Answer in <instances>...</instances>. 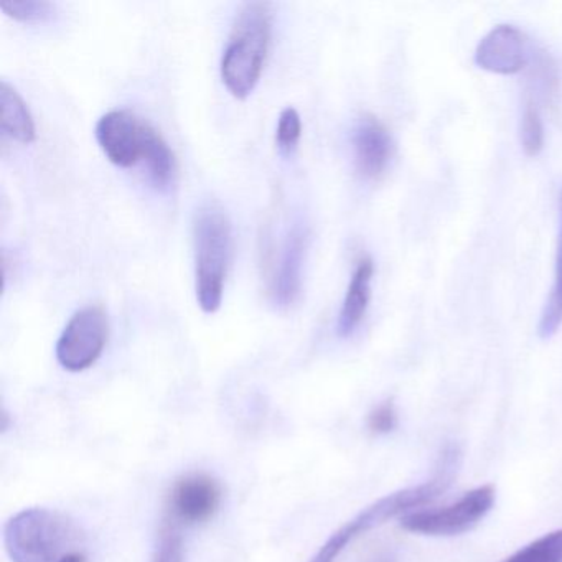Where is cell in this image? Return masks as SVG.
Returning <instances> with one entry per match:
<instances>
[{
	"mask_svg": "<svg viewBox=\"0 0 562 562\" xmlns=\"http://www.w3.org/2000/svg\"><path fill=\"white\" fill-rule=\"evenodd\" d=\"M0 130L19 143L35 139V123L27 104L8 81L0 83Z\"/></svg>",
	"mask_w": 562,
	"mask_h": 562,
	"instance_id": "12",
	"label": "cell"
},
{
	"mask_svg": "<svg viewBox=\"0 0 562 562\" xmlns=\"http://www.w3.org/2000/svg\"><path fill=\"white\" fill-rule=\"evenodd\" d=\"M222 499V485L213 476L189 473L173 483L167 508L173 525H200L216 515Z\"/></svg>",
	"mask_w": 562,
	"mask_h": 562,
	"instance_id": "7",
	"label": "cell"
},
{
	"mask_svg": "<svg viewBox=\"0 0 562 562\" xmlns=\"http://www.w3.org/2000/svg\"><path fill=\"white\" fill-rule=\"evenodd\" d=\"M110 322L100 305H88L68 322L57 341L58 363L71 373L88 370L100 360L108 344Z\"/></svg>",
	"mask_w": 562,
	"mask_h": 562,
	"instance_id": "6",
	"label": "cell"
},
{
	"mask_svg": "<svg viewBox=\"0 0 562 562\" xmlns=\"http://www.w3.org/2000/svg\"><path fill=\"white\" fill-rule=\"evenodd\" d=\"M378 522L374 521L373 515L370 509H363L357 518L348 521L347 525L341 526L338 531H335L327 541L324 542L317 554L308 562H335L338 555L347 549V546L353 541L358 536L370 529L376 528Z\"/></svg>",
	"mask_w": 562,
	"mask_h": 562,
	"instance_id": "14",
	"label": "cell"
},
{
	"mask_svg": "<svg viewBox=\"0 0 562 562\" xmlns=\"http://www.w3.org/2000/svg\"><path fill=\"white\" fill-rule=\"evenodd\" d=\"M351 150L357 172L363 179L376 180L386 172L393 159V137L373 114H361L351 130Z\"/></svg>",
	"mask_w": 562,
	"mask_h": 562,
	"instance_id": "9",
	"label": "cell"
},
{
	"mask_svg": "<svg viewBox=\"0 0 562 562\" xmlns=\"http://www.w3.org/2000/svg\"><path fill=\"white\" fill-rule=\"evenodd\" d=\"M397 427V411L394 406L393 401H384V403L378 404L370 416H368V429L378 436L383 434L393 432Z\"/></svg>",
	"mask_w": 562,
	"mask_h": 562,
	"instance_id": "20",
	"label": "cell"
},
{
	"mask_svg": "<svg viewBox=\"0 0 562 562\" xmlns=\"http://www.w3.org/2000/svg\"><path fill=\"white\" fill-rule=\"evenodd\" d=\"M531 60V47L525 32L515 25L502 24L493 27L476 45L473 61L480 70L488 74H519Z\"/></svg>",
	"mask_w": 562,
	"mask_h": 562,
	"instance_id": "8",
	"label": "cell"
},
{
	"mask_svg": "<svg viewBox=\"0 0 562 562\" xmlns=\"http://www.w3.org/2000/svg\"><path fill=\"white\" fill-rule=\"evenodd\" d=\"M521 146L526 156L536 157L544 146V126L541 113L532 103L526 104L521 120Z\"/></svg>",
	"mask_w": 562,
	"mask_h": 562,
	"instance_id": "17",
	"label": "cell"
},
{
	"mask_svg": "<svg viewBox=\"0 0 562 562\" xmlns=\"http://www.w3.org/2000/svg\"><path fill=\"white\" fill-rule=\"evenodd\" d=\"M305 251H307V229L295 225L288 233L279 255L274 279H272V299L278 307H291L301 295Z\"/></svg>",
	"mask_w": 562,
	"mask_h": 562,
	"instance_id": "10",
	"label": "cell"
},
{
	"mask_svg": "<svg viewBox=\"0 0 562 562\" xmlns=\"http://www.w3.org/2000/svg\"><path fill=\"white\" fill-rule=\"evenodd\" d=\"M368 562H396V558L391 552L384 551L378 552L373 558L368 559Z\"/></svg>",
	"mask_w": 562,
	"mask_h": 562,
	"instance_id": "22",
	"label": "cell"
},
{
	"mask_svg": "<svg viewBox=\"0 0 562 562\" xmlns=\"http://www.w3.org/2000/svg\"><path fill=\"white\" fill-rule=\"evenodd\" d=\"M271 8L265 2H246L239 9L222 58V80L229 93L245 100L255 91L269 42H271Z\"/></svg>",
	"mask_w": 562,
	"mask_h": 562,
	"instance_id": "2",
	"label": "cell"
},
{
	"mask_svg": "<svg viewBox=\"0 0 562 562\" xmlns=\"http://www.w3.org/2000/svg\"><path fill=\"white\" fill-rule=\"evenodd\" d=\"M374 266L370 258L361 259L351 276L347 295L338 314L337 331L340 337H350L367 315L371 301V281H373Z\"/></svg>",
	"mask_w": 562,
	"mask_h": 562,
	"instance_id": "11",
	"label": "cell"
},
{
	"mask_svg": "<svg viewBox=\"0 0 562 562\" xmlns=\"http://www.w3.org/2000/svg\"><path fill=\"white\" fill-rule=\"evenodd\" d=\"M0 9L19 22L25 24H41L52 19L55 5L44 0H4L0 2Z\"/></svg>",
	"mask_w": 562,
	"mask_h": 562,
	"instance_id": "16",
	"label": "cell"
},
{
	"mask_svg": "<svg viewBox=\"0 0 562 562\" xmlns=\"http://www.w3.org/2000/svg\"><path fill=\"white\" fill-rule=\"evenodd\" d=\"M301 116L294 108H285L279 116L278 131H276V144L282 154H292L297 149L301 140Z\"/></svg>",
	"mask_w": 562,
	"mask_h": 562,
	"instance_id": "18",
	"label": "cell"
},
{
	"mask_svg": "<svg viewBox=\"0 0 562 562\" xmlns=\"http://www.w3.org/2000/svg\"><path fill=\"white\" fill-rule=\"evenodd\" d=\"M80 529L61 513L27 508L9 519L4 544L12 562H60L78 551Z\"/></svg>",
	"mask_w": 562,
	"mask_h": 562,
	"instance_id": "3",
	"label": "cell"
},
{
	"mask_svg": "<svg viewBox=\"0 0 562 562\" xmlns=\"http://www.w3.org/2000/svg\"><path fill=\"white\" fill-rule=\"evenodd\" d=\"M154 562H186V546L179 528L173 522H166L160 531Z\"/></svg>",
	"mask_w": 562,
	"mask_h": 562,
	"instance_id": "19",
	"label": "cell"
},
{
	"mask_svg": "<svg viewBox=\"0 0 562 562\" xmlns=\"http://www.w3.org/2000/svg\"><path fill=\"white\" fill-rule=\"evenodd\" d=\"M97 140L114 166L144 164L150 182L167 190L176 180V156L159 131L131 111H110L97 124Z\"/></svg>",
	"mask_w": 562,
	"mask_h": 562,
	"instance_id": "1",
	"label": "cell"
},
{
	"mask_svg": "<svg viewBox=\"0 0 562 562\" xmlns=\"http://www.w3.org/2000/svg\"><path fill=\"white\" fill-rule=\"evenodd\" d=\"M562 325V189L559 192V235L558 251H555L554 284H552L551 294L542 308L541 318H539V337H554Z\"/></svg>",
	"mask_w": 562,
	"mask_h": 562,
	"instance_id": "13",
	"label": "cell"
},
{
	"mask_svg": "<svg viewBox=\"0 0 562 562\" xmlns=\"http://www.w3.org/2000/svg\"><path fill=\"white\" fill-rule=\"evenodd\" d=\"M503 562H562V529L529 542Z\"/></svg>",
	"mask_w": 562,
	"mask_h": 562,
	"instance_id": "15",
	"label": "cell"
},
{
	"mask_svg": "<svg viewBox=\"0 0 562 562\" xmlns=\"http://www.w3.org/2000/svg\"><path fill=\"white\" fill-rule=\"evenodd\" d=\"M60 562H87V555L78 549V551H74L70 552V554L65 555Z\"/></svg>",
	"mask_w": 562,
	"mask_h": 562,
	"instance_id": "21",
	"label": "cell"
},
{
	"mask_svg": "<svg viewBox=\"0 0 562 562\" xmlns=\"http://www.w3.org/2000/svg\"><path fill=\"white\" fill-rule=\"evenodd\" d=\"M195 236L196 301L206 314H215L223 301L226 274L232 259V222L222 206L209 203L199 210L193 225Z\"/></svg>",
	"mask_w": 562,
	"mask_h": 562,
	"instance_id": "4",
	"label": "cell"
},
{
	"mask_svg": "<svg viewBox=\"0 0 562 562\" xmlns=\"http://www.w3.org/2000/svg\"><path fill=\"white\" fill-rule=\"evenodd\" d=\"M495 505V488L482 485L442 508L417 509L401 516V528L424 536H457L479 525Z\"/></svg>",
	"mask_w": 562,
	"mask_h": 562,
	"instance_id": "5",
	"label": "cell"
}]
</instances>
